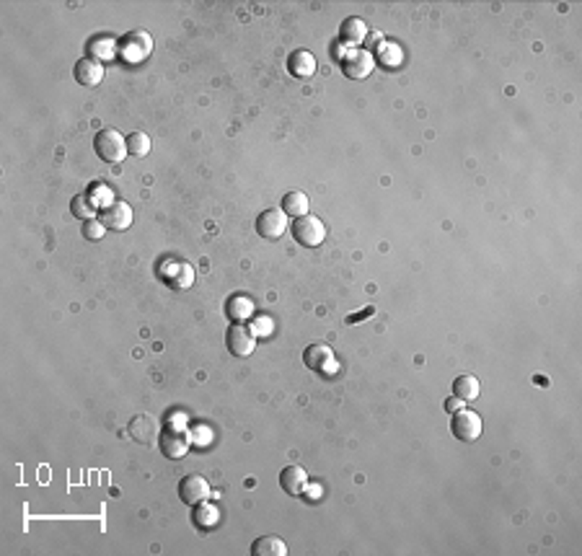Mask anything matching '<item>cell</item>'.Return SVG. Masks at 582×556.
Segmentation results:
<instances>
[{"mask_svg": "<svg viewBox=\"0 0 582 556\" xmlns=\"http://www.w3.org/2000/svg\"><path fill=\"white\" fill-rule=\"evenodd\" d=\"M479 391H482V386H479V381L473 375H458L453 381V396H458L461 402L479 399Z\"/></svg>", "mask_w": 582, "mask_h": 556, "instance_id": "obj_18", "label": "cell"}, {"mask_svg": "<svg viewBox=\"0 0 582 556\" xmlns=\"http://www.w3.org/2000/svg\"><path fill=\"white\" fill-rule=\"evenodd\" d=\"M91 200H93V205H96V207H104V210H107V207H111V205H114V194H111V189L96 186V189H93V194H91Z\"/></svg>", "mask_w": 582, "mask_h": 556, "instance_id": "obj_27", "label": "cell"}, {"mask_svg": "<svg viewBox=\"0 0 582 556\" xmlns=\"http://www.w3.org/2000/svg\"><path fill=\"white\" fill-rule=\"evenodd\" d=\"M292 238L306 248H316L324 244L327 238V225L313 215H303V218L292 220Z\"/></svg>", "mask_w": 582, "mask_h": 556, "instance_id": "obj_3", "label": "cell"}, {"mask_svg": "<svg viewBox=\"0 0 582 556\" xmlns=\"http://www.w3.org/2000/svg\"><path fill=\"white\" fill-rule=\"evenodd\" d=\"M251 554L254 556H288V546H285V541L277 536H262L251 543Z\"/></svg>", "mask_w": 582, "mask_h": 556, "instance_id": "obj_15", "label": "cell"}, {"mask_svg": "<svg viewBox=\"0 0 582 556\" xmlns=\"http://www.w3.org/2000/svg\"><path fill=\"white\" fill-rule=\"evenodd\" d=\"M179 497H182V502H184V505H189V507H194V505L205 502L210 497L207 479H205V476H200V474L184 476L182 484H179Z\"/></svg>", "mask_w": 582, "mask_h": 556, "instance_id": "obj_10", "label": "cell"}, {"mask_svg": "<svg viewBox=\"0 0 582 556\" xmlns=\"http://www.w3.org/2000/svg\"><path fill=\"white\" fill-rule=\"evenodd\" d=\"M173 269H176V277L171 280V285H176V287H187V285H191V277H194V274H191L189 267L176 264Z\"/></svg>", "mask_w": 582, "mask_h": 556, "instance_id": "obj_29", "label": "cell"}, {"mask_svg": "<svg viewBox=\"0 0 582 556\" xmlns=\"http://www.w3.org/2000/svg\"><path fill=\"white\" fill-rule=\"evenodd\" d=\"M288 230V215L282 210H264L259 218H256V233L267 241H277V238L285 236Z\"/></svg>", "mask_w": 582, "mask_h": 556, "instance_id": "obj_9", "label": "cell"}, {"mask_svg": "<svg viewBox=\"0 0 582 556\" xmlns=\"http://www.w3.org/2000/svg\"><path fill=\"white\" fill-rule=\"evenodd\" d=\"M303 363L308 365L310 370H316V373H321V375H331L339 370L337 357L331 352V347H327V344H310L308 349L303 352Z\"/></svg>", "mask_w": 582, "mask_h": 556, "instance_id": "obj_8", "label": "cell"}, {"mask_svg": "<svg viewBox=\"0 0 582 556\" xmlns=\"http://www.w3.org/2000/svg\"><path fill=\"white\" fill-rule=\"evenodd\" d=\"M226 347H228V352H230V355L249 357L256 349V334L251 331V326L233 324L226 334Z\"/></svg>", "mask_w": 582, "mask_h": 556, "instance_id": "obj_7", "label": "cell"}, {"mask_svg": "<svg viewBox=\"0 0 582 556\" xmlns=\"http://www.w3.org/2000/svg\"><path fill=\"white\" fill-rule=\"evenodd\" d=\"M306 484H308V474H306V468H303V466H288V468H282L280 486L285 489V494L298 497V494H303Z\"/></svg>", "mask_w": 582, "mask_h": 556, "instance_id": "obj_13", "label": "cell"}, {"mask_svg": "<svg viewBox=\"0 0 582 556\" xmlns=\"http://www.w3.org/2000/svg\"><path fill=\"white\" fill-rule=\"evenodd\" d=\"M482 417L476 414V411L471 409H461L453 414V424H450V432H453V438H458L461 443H473V440H479V435H482Z\"/></svg>", "mask_w": 582, "mask_h": 556, "instance_id": "obj_5", "label": "cell"}, {"mask_svg": "<svg viewBox=\"0 0 582 556\" xmlns=\"http://www.w3.org/2000/svg\"><path fill=\"white\" fill-rule=\"evenodd\" d=\"M127 153L135 155V158H143V155L150 153V137L143 135V132H132L127 137Z\"/></svg>", "mask_w": 582, "mask_h": 556, "instance_id": "obj_24", "label": "cell"}, {"mask_svg": "<svg viewBox=\"0 0 582 556\" xmlns=\"http://www.w3.org/2000/svg\"><path fill=\"white\" fill-rule=\"evenodd\" d=\"M446 409L450 411V414H455V411L464 409V402H461L458 396H453V399H448V402H446Z\"/></svg>", "mask_w": 582, "mask_h": 556, "instance_id": "obj_31", "label": "cell"}, {"mask_svg": "<svg viewBox=\"0 0 582 556\" xmlns=\"http://www.w3.org/2000/svg\"><path fill=\"white\" fill-rule=\"evenodd\" d=\"M282 212L288 218H303V215H308V197L303 192H288L282 197Z\"/></svg>", "mask_w": 582, "mask_h": 556, "instance_id": "obj_17", "label": "cell"}, {"mask_svg": "<svg viewBox=\"0 0 582 556\" xmlns=\"http://www.w3.org/2000/svg\"><path fill=\"white\" fill-rule=\"evenodd\" d=\"M93 150H96V155H99L101 161H107V164H119V161L127 155V140L122 137V132L107 127L93 137Z\"/></svg>", "mask_w": 582, "mask_h": 556, "instance_id": "obj_1", "label": "cell"}, {"mask_svg": "<svg viewBox=\"0 0 582 556\" xmlns=\"http://www.w3.org/2000/svg\"><path fill=\"white\" fill-rule=\"evenodd\" d=\"M272 328H274V324H272L269 316H259V319L251 321V331H254L256 337H269V334H272Z\"/></svg>", "mask_w": 582, "mask_h": 556, "instance_id": "obj_28", "label": "cell"}, {"mask_svg": "<svg viewBox=\"0 0 582 556\" xmlns=\"http://www.w3.org/2000/svg\"><path fill=\"white\" fill-rule=\"evenodd\" d=\"M119 52H122V57H125L127 63H132V65L143 63V60L153 52V39H150V34H146V31H129L127 37L122 39Z\"/></svg>", "mask_w": 582, "mask_h": 556, "instance_id": "obj_6", "label": "cell"}, {"mask_svg": "<svg viewBox=\"0 0 582 556\" xmlns=\"http://www.w3.org/2000/svg\"><path fill=\"white\" fill-rule=\"evenodd\" d=\"M375 308L373 305H368L365 310H360V313H352V316H347V324H360L363 319H368V316H373Z\"/></svg>", "mask_w": 582, "mask_h": 556, "instance_id": "obj_30", "label": "cell"}, {"mask_svg": "<svg viewBox=\"0 0 582 556\" xmlns=\"http://www.w3.org/2000/svg\"><path fill=\"white\" fill-rule=\"evenodd\" d=\"M101 223L111 230H127L132 225V207H129L127 202H114L111 207L104 210Z\"/></svg>", "mask_w": 582, "mask_h": 556, "instance_id": "obj_12", "label": "cell"}, {"mask_svg": "<svg viewBox=\"0 0 582 556\" xmlns=\"http://www.w3.org/2000/svg\"><path fill=\"white\" fill-rule=\"evenodd\" d=\"M191 445H194L191 443V432L184 424H168L161 432V453L166 458H171V461L187 456Z\"/></svg>", "mask_w": 582, "mask_h": 556, "instance_id": "obj_2", "label": "cell"}, {"mask_svg": "<svg viewBox=\"0 0 582 556\" xmlns=\"http://www.w3.org/2000/svg\"><path fill=\"white\" fill-rule=\"evenodd\" d=\"M375 57H378V63L386 65V67H396V65L404 63V52H401V47L393 45V42H381L378 49H375Z\"/></svg>", "mask_w": 582, "mask_h": 556, "instance_id": "obj_21", "label": "cell"}, {"mask_svg": "<svg viewBox=\"0 0 582 556\" xmlns=\"http://www.w3.org/2000/svg\"><path fill=\"white\" fill-rule=\"evenodd\" d=\"M375 67V55L368 52V49H360V47H352L349 52L342 55V70H345L347 78H355V81H363L368 75L373 73Z\"/></svg>", "mask_w": 582, "mask_h": 556, "instance_id": "obj_4", "label": "cell"}, {"mask_svg": "<svg viewBox=\"0 0 582 556\" xmlns=\"http://www.w3.org/2000/svg\"><path fill=\"white\" fill-rule=\"evenodd\" d=\"M70 212H73V218L86 223V220H93V215H96V205H93V200L88 194H75L73 200H70Z\"/></svg>", "mask_w": 582, "mask_h": 556, "instance_id": "obj_23", "label": "cell"}, {"mask_svg": "<svg viewBox=\"0 0 582 556\" xmlns=\"http://www.w3.org/2000/svg\"><path fill=\"white\" fill-rule=\"evenodd\" d=\"M104 230H107V225L96 218L83 223V236L88 238V241H101V238H104Z\"/></svg>", "mask_w": 582, "mask_h": 556, "instance_id": "obj_25", "label": "cell"}, {"mask_svg": "<svg viewBox=\"0 0 582 556\" xmlns=\"http://www.w3.org/2000/svg\"><path fill=\"white\" fill-rule=\"evenodd\" d=\"M88 52H91L93 60H111L117 55V45L109 37H93L88 42Z\"/></svg>", "mask_w": 582, "mask_h": 556, "instance_id": "obj_22", "label": "cell"}, {"mask_svg": "<svg viewBox=\"0 0 582 556\" xmlns=\"http://www.w3.org/2000/svg\"><path fill=\"white\" fill-rule=\"evenodd\" d=\"M191 443L197 447H207L210 443H212V429L205 427V424H197V427H191Z\"/></svg>", "mask_w": 582, "mask_h": 556, "instance_id": "obj_26", "label": "cell"}, {"mask_svg": "<svg viewBox=\"0 0 582 556\" xmlns=\"http://www.w3.org/2000/svg\"><path fill=\"white\" fill-rule=\"evenodd\" d=\"M342 42H347V45H360V42H365V37H368V26H365L363 19H355V16H349V19H345V24H342Z\"/></svg>", "mask_w": 582, "mask_h": 556, "instance_id": "obj_16", "label": "cell"}, {"mask_svg": "<svg viewBox=\"0 0 582 556\" xmlns=\"http://www.w3.org/2000/svg\"><path fill=\"white\" fill-rule=\"evenodd\" d=\"M226 313L233 321H246L254 316V303L249 301V298H244V295H236V298H230L226 303Z\"/></svg>", "mask_w": 582, "mask_h": 556, "instance_id": "obj_19", "label": "cell"}, {"mask_svg": "<svg viewBox=\"0 0 582 556\" xmlns=\"http://www.w3.org/2000/svg\"><path fill=\"white\" fill-rule=\"evenodd\" d=\"M75 81L81 83V86H86V88L99 86L104 81V65L99 60H93V57H81L75 63Z\"/></svg>", "mask_w": 582, "mask_h": 556, "instance_id": "obj_11", "label": "cell"}, {"mask_svg": "<svg viewBox=\"0 0 582 556\" xmlns=\"http://www.w3.org/2000/svg\"><path fill=\"white\" fill-rule=\"evenodd\" d=\"M288 70H290L295 78H308V75L316 73V57L310 55L308 49H295V52L288 57Z\"/></svg>", "mask_w": 582, "mask_h": 556, "instance_id": "obj_14", "label": "cell"}, {"mask_svg": "<svg viewBox=\"0 0 582 556\" xmlns=\"http://www.w3.org/2000/svg\"><path fill=\"white\" fill-rule=\"evenodd\" d=\"M191 520H194V525H197V528L207 530L220 520V512H218V507H212V505H207V502H200V505L194 507Z\"/></svg>", "mask_w": 582, "mask_h": 556, "instance_id": "obj_20", "label": "cell"}]
</instances>
